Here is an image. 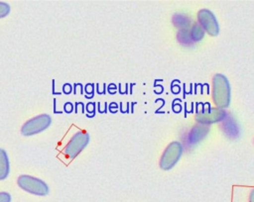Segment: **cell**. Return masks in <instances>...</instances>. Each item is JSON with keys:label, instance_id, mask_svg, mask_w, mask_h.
Segmentation results:
<instances>
[{"label": "cell", "instance_id": "cell-1", "mask_svg": "<svg viewBox=\"0 0 254 202\" xmlns=\"http://www.w3.org/2000/svg\"><path fill=\"white\" fill-rule=\"evenodd\" d=\"M212 98L217 107H227L230 101V87L227 78L222 74H215L212 79Z\"/></svg>", "mask_w": 254, "mask_h": 202}, {"label": "cell", "instance_id": "cell-2", "mask_svg": "<svg viewBox=\"0 0 254 202\" xmlns=\"http://www.w3.org/2000/svg\"><path fill=\"white\" fill-rule=\"evenodd\" d=\"M18 185L25 191L35 195L45 196L49 193L48 185L43 180L34 176L25 175V174L19 176Z\"/></svg>", "mask_w": 254, "mask_h": 202}, {"label": "cell", "instance_id": "cell-3", "mask_svg": "<svg viewBox=\"0 0 254 202\" xmlns=\"http://www.w3.org/2000/svg\"><path fill=\"white\" fill-rule=\"evenodd\" d=\"M52 123V119L48 114H42L28 120L22 127L21 132L24 136H32L43 132Z\"/></svg>", "mask_w": 254, "mask_h": 202}, {"label": "cell", "instance_id": "cell-4", "mask_svg": "<svg viewBox=\"0 0 254 202\" xmlns=\"http://www.w3.org/2000/svg\"><path fill=\"white\" fill-rule=\"evenodd\" d=\"M181 153H182V145L178 142L171 143L166 148L161 157V161H160L161 167L166 170L173 167L178 161V159L180 158Z\"/></svg>", "mask_w": 254, "mask_h": 202}, {"label": "cell", "instance_id": "cell-5", "mask_svg": "<svg viewBox=\"0 0 254 202\" xmlns=\"http://www.w3.org/2000/svg\"><path fill=\"white\" fill-rule=\"evenodd\" d=\"M88 141H89V137L87 134L82 132L76 133L66 145L64 153L69 158L75 157L85 148V146L88 144Z\"/></svg>", "mask_w": 254, "mask_h": 202}, {"label": "cell", "instance_id": "cell-6", "mask_svg": "<svg viewBox=\"0 0 254 202\" xmlns=\"http://www.w3.org/2000/svg\"><path fill=\"white\" fill-rule=\"evenodd\" d=\"M197 18L198 21L200 23V25L203 27V29L206 30V32L211 35V36H216L218 34V24L216 22L215 17L213 16V14L206 10V9H202L200 11H198L197 13Z\"/></svg>", "mask_w": 254, "mask_h": 202}, {"label": "cell", "instance_id": "cell-7", "mask_svg": "<svg viewBox=\"0 0 254 202\" xmlns=\"http://www.w3.org/2000/svg\"><path fill=\"white\" fill-rule=\"evenodd\" d=\"M9 174V159L4 150L0 149V180L5 179Z\"/></svg>", "mask_w": 254, "mask_h": 202}, {"label": "cell", "instance_id": "cell-8", "mask_svg": "<svg viewBox=\"0 0 254 202\" xmlns=\"http://www.w3.org/2000/svg\"><path fill=\"white\" fill-rule=\"evenodd\" d=\"M224 112L221 111V110H218V109H212L210 110V113L208 114H204L202 116V119L201 121L202 122H206V123H212V122H215L216 120H221L223 117H224Z\"/></svg>", "mask_w": 254, "mask_h": 202}, {"label": "cell", "instance_id": "cell-9", "mask_svg": "<svg viewBox=\"0 0 254 202\" xmlns=\"http://www.w3.org/2000/svg\"><path fill=\"white\" fill-rule=\"evenodd\" d=\"M191 38L194 40V41H199L202 39L203 37V30L201 29V27L197 26V25H193L192 29H191Z\"/></svg>", "mask_w": 254, "mask_h": 202}, {"label": "cell", "instance_id": "cell-10", "mask_svg": "<svg viewBox=\"0 0 254 202\" xmlns=\"http://www.w3.org/2000/svg\"><path fill=\"white\" fill-rule=\"evenodd\" d=\"M10 12V7L5 2H0V18L7 16Z\"/></svg>", "mask_w": 254, "mask_h": 202}, {"label": "cell", "instance_id": "cell-11", "mask_svg": "<svg viewBox=\"0 0 254 202\" xmlns=\"http://www.w3.org/2000/svg\"><path fill=\"white\" fill-rule=\"evenodd\" d=\"M0 202H11V196L8 192H0Z\"/></svg>", "mask_w": 254, "mask_h": 202}, {"label": "cell", "instance_id": "cell-12", "mask_svg": "<svg viewBox=\"0 0 254 202\" xmlns=\"http://www.w3.org/2000/svg\"><path fill=\"white\" fill-rule=\"evenodd\" d=\"M249 200H250L249 202H254V189H253V191L250 194V199Z\"/></svg>", "mask_w": 254, "mask_h": 202}]
</instances>
